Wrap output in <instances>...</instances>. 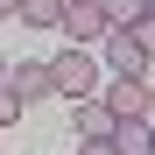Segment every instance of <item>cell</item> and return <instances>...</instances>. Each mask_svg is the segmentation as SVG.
<instances>
[{"mask_svg": "<svg viewBox=\"0 0 155 155\" xmlns=\"http://www.w3.org/2000/svg\"><path fill=\"white\" fill-rule=\"evenodd\" d=\"M78 134H85V141H99V134H113V113L99 106V99H78Z\"/></svg>", "mask_w": 155, "mask_h": 155, "instance_id": "obj_7", "label": "cell"}, {"mask_svg": "<svg viewBox=\"0 0 155 155\" xmlns=\"http://www.w3.org/2000/svg\"><path fill=\"white\" fill-rule=\"evenodd\" d=\"M49 92H64V99H92V92H99V64L85 57V49H64V57L49 64Z\"/></svg>", "mask_w": 155, "mask_h": 155, "instance_id": "obj_2", "label": "cell"}, {"mask_svg": "<svg viewBox=\"0 0 155 155\" xmlns=\"http://www.w3.org/2000/svg\"><path fill=\"white\" fill-rule=\"evenodd\" d=\"M0 78H7V57H0Z\"/></svg>", "mask_w": 155, "mask_h": 155, "instance_id": "obj_13", "label": "cell"}, {"mask_svg": "<svg viewBox=\"0 0 155 155\" xmlns=\"http://www.w3.org/2000/svg\"><path fill=\"white\" fill-rule=\"evenodd\" d=\"M78 155H113V134H99V141H78Z\"/></svg>", "mask_w": 155, "mask_h": 155, "instance_id": "obj_11", "label": "cell"}, {"mask_svg": "<svg viewBox=\"0 0 155 155\" xmlns=\"http://www.w3.org/2000/svg\"><path fill=\"white\" fill-rule=\"evenodd\" d=\"M106 71L113 78H148V21L141 28H106Z\"/></svg>", "mask_w": 155, "mask_h": 155, "instance_id": "obj_1", "label": "cell"}, {"mask_svg": "<svg viewBox=\"0 0 155 155\" xmlns=\"http://www.w3.org/2000/svg\"><path fill=\"white\" fill-rule=\"evenodd\" d=\"M92 99L113 113V127H120V120H148V78H113V85L92 92Z\"/></svg>", "mask_w": 155, "mask_h": 155, "instance_id": "obj_3", "label": "cell"}, {"mask_svg": "<svg viewBox=\"0 0 155 155\" xmlns=\"http://www.w3.org/2000/svg\"><path fill=\"white\" fill-rule=\"evenodd\" d=\"M14 120H21V99L7 92V78H0V127H14Z\"/></svg>", "mask_w": 155, "mask_h": 155, "instance_id": "obj_10", "label": "cell"}, {"mask_svg": "<svg viewBox=\"0 0 155 155\" xmlns=\"http://www.w3.org/2000/svg\"><path fill=\"white\" fill-rule=\"evenodd\" d=\"M57 28H64V35H71V49H78V42H99V35H106V14H99V0H64Z\"/></svg>", "mask_w": 155, "mask_h": 155, "instance_id": "obj_4", "label": "cell"}, {"mask_svg": "<svg viewBox=\"0 0 155 155\" xmlns=\"http://www.w3.org/2000/svg\"><path fill=\"white\" fill-rule=\"evenodd\" d=\"M7 92L28 106V99H49V64H7Z\"/></svg>", "mask_w": 155, "mask_h": 155, "instance_id": "obj_5", "label": "cell"}, {"mask_svg": "<svg viewBox=\"0 0 155 155\" xmlns=\"http://www.w3.org/2000/svg\"><path fill=\"white\" fill-rule=\"evenodd\" d=\"M113 155H148V120H120L113 127Z\"/></svg>", "mask_w": 155, "mask_h": 155, "instance_id": "obj_8", "label": "cell"}, {"mask_svg": "<svg viewBox=\"0 0 155 155\" xmlns=\"http://www.w3.org/2000/svg\"><path fill=\"white\" fill-rule=\"evenodd\" d=\"M99 14H106V28H141L148 0H99Z\"/></svg>", "mask_w": 155, "mask_h": 155, "instance_id": "obj_6", "label": "cell"}, {"mask_svg": "<svg viewBox=\"0 0 155 155\" xmlns=\"http://www.w3.org/2000/svg\"><path fill=\"white\" fill-rule=\"evenodd\" d=\"M14 7H21V0H0V14H14Z\"/></svg>", "mask_w": 155, "mask_h": 155, "instance_id": "obj_12", "label": "cell"}, {"mask_svg": "<svg viewBox=\"0 0 155 155\" xmlns=\"http://www.w3.org/2000/svg\"><path fill=\"white\" fill-rule=\"evenodd\" d=\"M14 14H21V21H35V28H57V14H64V0H21Z\"/></svg>", "mask_w": 155, "mask_h": 155, "instance_id": "obj_9", "label": "cell"}]
</instances>
